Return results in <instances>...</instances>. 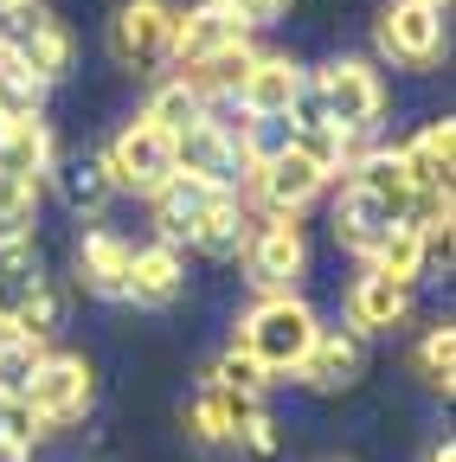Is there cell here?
I'll list each match as a JSON object with an SVG mask.
<instances>
[{
  "label": "cell",
  "mask_w": 456,
  "mask_h": 462,
  "mask_svg": "<svg viewBox=\"0 0 456 462\" xmlns=\"http://www.w3.org/2000/svg\"><path fill=\"white\" fill-rule=\"evenodd\" d=\"M315 334H321V321H315V309H309L302 296H264V302L245 315L238 346L276 379V373H296V366H302V354L315 346Z\"/></svg>",
  "instance_id": "cell-1"
},
{
  "label": "cell",
  "mask_w": 456,
  "mask_h": 462,
  "mask_svg": "<svg viewBox=\"0 0 456 462\" xmlns=\"http://www.w3.org/2000/svg\"><path fill=\"white\" fill-rule=\"evenodd\" d=\"M309 97H315V116H321V123H328L340 142L367 135L373 116H379V103H386L379 78L360 65V58H334V65H321L315 84H309Z\"/></svg>",
  "instance_id": "cell-2"
},
{
  "label": "cell",
  "mask_w": 456,
  "mask_h": 462,
  "mask_svg": "<svg viewBox=\"0 0 456 462\" xmlns=\"http://www.w3.org/2000/svg\"><path fill=\"white\" fill-rule=\"evenodd\" d=\"M0 51H7L14 65H26L39 84L71 71V32L51 20L39 0H7V7H0Z\"/></svg>",
  "instance_id": "cell-3"
},
{
  "label": "cell",
  "mask_w": 456,
  "mask_h": 462,
  "mask_svg": "<svg viewBox=\"0 0 456 462\" xmlns=\"http://www.w3.org/2000/svg\"><path fill=\"white\" fill-rule=\"evenodd\" d=\"M245 173H251L257 199H264L276 218H296V212L328 187V173H321L296 142H283V148H270V154H251V161H245Z\"/></svg>",
  "instance_id": "cell-4"
},
{
  "label": "cell",
  "mask_w": 456,
  "mask_h": 462,
  "mask_svg": "<svg viewBox=\"0 0 456 462\" xmlns=\"http://www.w3.org/2000/svg\"><path fill=\"white\" fill-rule=\"evenodd\" d=\"M20 398H26V411L39 418V430L84 418V404H90V360L84 354H45Z\"/></svg>",
  "instance_id": "cell-5"
},
{
  "label": "cell",
  "mask_w": 456,
  "mask_h": 462,
  "mask_svg": "<svg viewBox=\"0 0 456 462\" xmlns=\"http://www.w3.org/2000/svg\"><path fill=\"white\" fill-rule=\"evenodd\" d=\"M174 173H181V180L212 187V193H232L245 180V142H232L225 129H212L206 116H200L193 129L174 135Z\"/></svg>",
  "instance_id": "cell-6"
},
{
  "label": "cell",
  "mask_w": 456,
  "mask_h": 462,
  "mask_svg": "<svg viewBox=\"0 0 456 462\" xmlns=\"http://www.w3.org/2000/svg\"><path fill=\"white\" fill-rule=\"evenodd\" d=\"M109 167V187H135V193H161L174 180V135H161L148 123H129L103 154Z\"/></svg>",
  "instance_id": "cell-7"
},
{
  "label": "cell",
  "mask_w": 456,
  "mask_h": 462,
  "mask_svg": "<svg viewBox=\"0 0 456 462\" xmlns=\"http://www.w3.org/2000/svg\"><path fill=\"white\" fill-rule=\"evenodd\" d=\"M302 263H309V238H302L296 218H270L264 231L245 238V270H251V282L264 289V296H290V282L302 276Z\"/></svg>",
  "instance_id": "cell-8"
},
{
  "label": "cell",
  "mask_w": 456,
  "mask_h": 462,
  "mask_svg": "<svg viewBox=\"0 0 456 462\" xmlns=\"http://www.w3.org/2000/svg\"><path fill=\"white\" fill-rule=\"evenodd\" d=\"M379 51L398 58V65H431L443 51V7H431V0H392L379 14Z\"/></svg>",
  "instance_id": "cell-9"
},
{
  "label": "cell",
  "mask_w": 456,
  "mask_h": 462,
  "mask_svg": "<svg viewBox=\"0 0 456 462\" xmlns=\"http://www.w3.org/2000/svg\"><path fill=\"white\" fill-rule=\"evenodd\" d=\"M167 32H174V7L167 0H123L116 20H109V51L123 65H161Z\"/></svg>",
  "instance_id": "cell-10"
},
{
  "label": "cell",
  "mask_w": 456,
  "mask_h": 462,
  "mask_svg": "<svg viewBox=\"0 0 456 462\" xmlns=\"http://www.w3.org/2000/svg\"><path fill=\"white\" fill-rule=\"evenodd\" d=\"M309 97V78L296 58H251V71L238 84V109L257 116V123H270V116H296Z\"/></svg>",
  "instance_id": "cell-11"
},
{
  "label": "cell",
  "mask_w": 456,
  "mask_h": 462,
  "mask_svg": "<svg viewBox=\"0 0 456 462\" xmlns=\"http://www.w3.org/2000/svg\"><path fill=\"white\" fill-rule=\"evenodd\" d=\"M398 225H405V212L386 206L379 193H367L360 180L340 187V199H334V238L348 245V251L373 257V251H379V238H386V231H398Z\"/></svg>",
  "instance_id": "cell-12"
},
{
  "label": "cell",
  "mask_w": 456,
  "mask_h": 462,
  "mask_svg": "<svg viewBox=\"0 0 456 462\" xmlns=\"http://www.w3.org/2000/svg\"><path fill=\"white\" fill-rule=\"evenodd\" d=\"M225 45H245V26H238L232 14H219L212 0H206V7L174 14V32H167V58H174L181 71L206 65V58H212V51H225Z\"/></svg>",
  "instance_id": "cell-13"
},
{
  "label": "cell",
  "mask_w": 456,
  "mask_h": 462,
  "mask_svg": "<svg viewBox=\"0 0 456 462\" xmlns=\"http://www.w3.org/2000/svg\"><path fill=\"white\" fill-rule=\"evenodd\" d=\"M257 411H264L257 398H245V392H232V385L206 379L181 418H187V430H193L200 443H238V437H245V424H251Z\"/></svg>",
  "instance_id": "cell-14"
},
{
  "label": "cell",
  "mask_w": 456,
  "mask_h": 462,
  "mask_svg": "<svg viewBox=\"0 0 456 462\" xmlns=\"http://www.w3.org/2000/svg\"><path fill=\"white\" fill-rule=\"evenodd\" d=\"M398 154V173H405V187L412 199L418 193H450V161H456V123L443 116V123H424L405 148H392Z\"/></svg>",
  "instance_id": "cell-15"
},
{
  "label": "cell",
  "mask_w": 456,
  "mask_h": 462,
  "mask_svg": "<svg viewBox=\"0 0 456 462\" xmlns=\"http://www.w3.org/2000/svg\"><path fill=\"white\" fill-rule=\"evenodd\" d=\"M367 373V340L360 334H348V328H340V334H315V346H309V354H302V366H296V379L309 385V392H348L354 379Z\"/></svg>",
  "instance_id": "cell-16"
},
{
  "label": "cell",
  "mask_w": 456,
  "mask_h": 462,
  "mask_svg": "<svg viewBox=\"0 0 456 462\" xmlns=\"http://www.w3.org/2000/svg\"><path fill=\"white\" fill-rule=\"evenodd\" d=\"M181 282H187V263L174 245H148L129 257V282H123V296L142 302V309H161V302H174L181 296Z\"/></svg>",
  "instance_id": "cell-17"
},
{
  "label": "cell",
  "mask_w": 456,
  "mask_h": 462,
  "mask_svg": "<svg viewBox=\"0 0 456 462\" xmlns=\"http://www.w3.org/2000/svg\"><path fill=\"white\" fill-rule=\"evenodd\" d=\"M405 302H412V289H398V282H386V276L367 270L348 289V334H386V328H398V321H405Z\"/></svg>",
  "instance_id": "cell-18"
},
{
  "label": "cell",
  "mask_w": 456,
  "mask_h": 462,
  "mask_svg": "<svg viewBox=\"0 0 456 462\" xmlns=\"http://www.w3.org/2000/svg\"><path fill=\"white\" fill-rule=\"evenodd\" d=\"M245 206H238V193H212L206 206H200V218L187 225V245L193 251H206V257H238L245 251Z\"/></svg>",
  "instance_id": "cell-19"
},
{
  "label": "cell",
  "mask_w": 456,
  "mask_h": 462,
  "mask_svg": "<svg viewBox=\"0 0 456 462\" xmlns=\"http://www.w3.org/2000/svg\"><path fill=\"white\" fill-rule=\"evenodd\" d=\"M129 257H135V251L116 238V231H90V238L78 245V282L90 289V296H123Z\"/></svg>",
  "instance_id": "cell-20"
},
{
  "label": "cell",
  "mask_w": 456,
  "mask_h": 462,
  "mask_svg": "<svg viewBox=\"0 0 456 462\" xmlns=\"http://www.w3.org/2000/svg\"><path fill=\"white\" fill-rule=\"evenodd\" d=\"M51 167V135L45 123H0V173L20 187H39V173Z\"/></svg>",
  "instance_id": "cell-21"
},
{
  "label": "cell",
  "mask_w": 456,
  "mask_h": 462,
  "mask_svg": "<svg viewBox=\"0 0 456 462\" xmlns=\"http://www.w3.org/2000/svg\"><path fill=\"white\" fill-rule=\"evenodd\" d=\"M45 276H39V251H33V238H7L0 245V328H7V315L33 296Z\"/></svg>",
  "instance_id": "cell-22"
},
{
  "label": "cell",
  "mask_w": 456,
  "mask_h": 462,
  "mask_svg": "<svg viewBox=\"0 0 456 462\" xmlns=\"http://www.w3.org/2000/svg\"><path fill=\"white\" fill-rule=\"evenodd\" d=\"M59 193H65L71 212H103L109 199H116V187H109V167H103L97 154H78V161L59 167Z\"/></svg>",
  "instance_id": "cell-23"
},
{
  "label": "cell",
  "mask_w": 456,
  "mask_h": 462,
  "mask_svg": "<svg viewBox=\"0 0 456 462\" xmlns=\"http://www.w3.org/2000/svg\"><path fill=\"white\" fill-rule=\"evenodd\" d=\"M367 263H373V276L412 289V282L424 276V238H418L412 225H398V231H386V238H379V251H373Z\"/></svg>",
  "instance_id": "cell-24"
},
{
  "label": "cell",
  "mask_w": 456,
  "mask_h": 462,
  "mask_svg": "<svg viewBox=\"0 0 456 462\" xmlns=\"http://www.w3.org/2000/svg\"><path fill=\"white\" fill-rule=\"evenodd\" d=\"M200 116H206V97H200L187 78H174V84H161V90L148 97V116H142V123L161 129V135H181V129L200 123Z\"/></svg>",
  "instance_id": "cell-25"
},
{
  "label": "cell",
  "mask_w": 456,
  "mask_h": 462,
  "mask_svg": "<svg viewBox=\"0 0 456 462\" xmlns=\"http://www.w3.org/2000/svg\"><path fill=\"white\" fill-rule=\"evenodd\" d=\"M7 328L20 334V340H33V346H45L51 334H59L65 328V296H59V289H51V282H39L33 289V296L7 315Z\"/></svg>",
  "instance_id": "cell-26"
},
{
  "label": "cell",
  "mask_w": 456,
  "mask_h": 462,
  "mask_svg": "<svg viewBox=\"0 0 456 462\" xmlns=\"http://www.w3.org/2000/svg\"><path fill=\"white\" fill-rule=\"evenodd\" d=\"M39 97H45V84L0 51V123H39Z\"/></svg>",
  "instance_id": "cell-27"
},
{
  "label": "cell",
  "mask_w": 456,
  "mask_h": 462,
  "mask_svg": "<svg viewBox=\"0 0 456 462\" xmlns=\"http://www.w3.org/2000/svg\"><path fill=\"white\" fill-rule=\"evenodd\" d=\"M33 218H39V187H20V180L0 173V245L33 238Z\"/></svg>",
  "instance_id": "cell-28"
},
{
  "label": "cell",
  "mask_w": 456,
  "mask_h": 462,
  "mask_svg": "<svg viewBox=\"0 0 456 462\" xmlns=\"http://www.w3.org/2000/svg\"><path fill=\"white\" fill-rule=\"evenodd\" d=\"M39 360H45V346H33V340H20L14 328H0V392H14V398H20Z\"/></svg>",
  "instance_id": "cell-29"
},
{
  "label": "cell",
  "mask_w": 456,
  "mask_h": 462,
  "mask_svg": "<svg viewBox=\"0 0 456 462\" xmlns=\"http://www.w3.org/2000/svg\"><path fill=\"white\" fill-rule=\"evenodd\" d=\"M418 373H424V385L450 392V373H456V328H450V321L418 340Z\"/></svg>",
  "instance_id": "cell-30"
},
{
  "label": "cell",
  "mask_w": 456,
  "mask_h": 462,
  "mask_svg": "<svg viewBox=\"0 0 456 462\" xmlns=\"http://www.w3.org/2000/svg\"><path fill=\"white\" fill-rule=\"evenodd\" d=\"M212 379H219V385H232V392H245V398H257V392L270 385V373H264V366H257V360L245 354V346H238V340H232V346H225V360L212 366Z\"/></svg>",
  "instance_id": "cell-31"
},
{
  "label": "cell",
  "mask_w": 456,
  "mask_h": 462,
  "mask_svg": "<svg viewBox=\"0 0 456 462\" xmlns=\"http://www.w3.org/2000/svg\"><path fill=\"white\" fill-rule=\"evenodd\" d=\"M33 437H39V418L26 411V398L0 392V443H7V449H33Z\"/></svg>",
  "instance_id": "cell-32"
},
{
  "label": "cell",
  "mask_w": 456,
  "mask_h": 462,
  "mask_svg": "<svg viewBox=\"0 0 456 462\" xmlns=\"http://www.w3.org/2000/svg\"><path fill=\"white\" fill-rule=\"evenodd\" d=\"M212 7H219V14H232V20L251 32V26H276L290 0H212Z\"/></svg>",
  "instance_id": "cell-33"
},
{
  "label": "cell",
  "mask_w": 456,
  "mask_h": 462,
  "mask_svg": "<svg viewBox=\"0 0 456 462\" xmlns=\"http://www.w3.org/2000/svg\"><path fill=\"white\" fill-rule=\"evenodd\" d=\"M238 449H245V456H257V462H270V456L283 449V443H276V424H270V418L257 411V418L245 424V437H238Z\"/></svg>",
  "instance_id": "cell-34"
},
{
  "label": "cell",
  "mask_w": 456,
  "mask_h": 462,
  "mask_svg": "<svg viewBox=\"0 0 456 462\" xmlns=\"http://www.w3.org/2000/svg\"><path fill=\"white\" fill-rule=\"evenodd\" d=\"M424 462H456V443H450V437H443V443H431V449H424Z\"/></svg>",
  "instance_id": "cell-35"
},
{
  "label": "cell",
  "mask_w": 456,
  "mask_h": 462,
  "mask_svg": "<svg viewBox=\"0 0 456 462\" xmlns=\"http://www.w3.org/2000/svg\"><path fill=\"white\" fill-rule=\"evenodd\" d=\"M0 462H26V449H7V443H0Z\"/></svg>",
  "instance_id": "cell-36"
},
{
  "label": "cell",
  "mask_w": 456,
  "mask_h": 462,
  "mask_svg": "<svg viewBox=\"0 0 456 462\" xmlns=\"http://www.w3.org/2000/svg\"><path fill=\"white\" fill-rule=\"evenodd\" d=\"M431 7H443V0H431Z\"/></svg>",
  "instance_id": "cell-37"
}]
</instances>
